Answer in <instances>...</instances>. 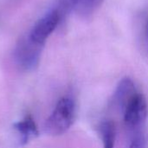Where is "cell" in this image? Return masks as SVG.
<instances>
[{
	"mask_svg": "<svg viewBox=\"0 0 148 148\" xmlns=\"http://www.w3.org/2000/svg\"><path fill=\"white\" fill-rule=\"evenodd\" d=\"M129 148H146V140L142 134H138L134 138Z\"/></svg>",
	"mask_w": 148,
	"mask_h": 148,
	"instance_id": "obj_9",
	"label": "cell"
},
{
	"mask_svg": "<svg viewBox=\"0 0 148 148\" xmlns=\"http://www.w3.org/2000/svg\"><path fill=\"white\" fill-rule=\"evenodd\" d=\"M75 112V108L72 99L69 97L60 99L44 124V132L51 136L65 134L73 124Z\"/></svg>",
	"mask_w": 148,
	"mask_h": 148,
	"instance_id": "obj_1",
	"label": "cell"
},
{
	"mask_svg": "<svg viewBox=\"0 0 148 148\" xmlns=\"http://www.w3.org/2000/svg\"><path fill=\"white\" fill-rule=\"evenodd\" d=\"M60 19L61 15L56 9L49 10L36 22L29 36L36 42L44 45L48 37L57 27Z\"/></svg>",
	"mask_w": 148,
	"mask_h": 148,
	"instance_id": "obj_4",
	"label": "cell"
},
{
	"mask_svg": "<svg viewBox=\"0 0 148 148\" xmlns=\"http://www.w3.org/2000/svg\"><path fill=\"white\" fill-rule=\"evenodd\" d=\"M148 108L145 96L137 92L122 111L125 124L131 129L141 127L147 117Z\"/></svg>",
	"mask_w": 148,
	"mask_h": 148,
	"instance_id": "obj_3",
	"label": "cell"
},
{
	"mask_svg": "<svg viewBox=\"0 0 148 148\" xmlns=\"http://www.w3.org/2000/svg\"><path fill=\"white\" fill-rule=\"evenodd\" d=\"M13 127L20 136V145L27 144L31 139L38 135L36 125L30 116H26L23 120L15 123Z\"/></svg>",
	"mask_w": 148,
	"mask_h": 148,
	"instance_id": "obj_6",
	"label": "cell"
},
{
	"mask_svg": "<svg viewBox=\"0 0 148 148\" xmlns=\"http://www.w3.org/2000/svg\"><path fill=\"white\" fill-rule=\"evenodd\" d=\"M99 134L101 135L103 148H114L116 128L112 121H104L99 126Z\"/></svg>",
	"mask_w": 148,
	"mask_h": 148,
	"instance_id": "obj_7",
	"label": "cell"
},
{
	"mask_svg": "<svg viewBox=\"0 0 148 148\" xmlns=\"http://www.w3.org/2000/svg\"><path fill=\"white\" fill-rule=\"evenodd\" d=\"M43 46L33 41L29 35L21 37L14 50L15 61L18 67L26 71L35 69L38 66Z\"/></svg>",
	"mask_w": 148,
	"mask_h": 148,
	"instance_id": "obj_2",
	"label": "cell"
},
{
	"mask_svg": "<svg viewBox=\"0 0 148 148\" xmlns=\"http://www.w3.org/2000/svg\"><path fill=\"white\" fill-rule=\"evenodd\" d=\"M78 0H56V10L61 15V17L73 10H75Z\"/></svg>",
	"mask_w": 148,
	"mask_h": 148,
	"instance_id": "obj_8",
	"label": "cell"
},
{
	"mask_svg": "<svg viewBox=\"0 0 148 148\" xmlns=\"http://www.w3.org/2000/svg\"><path fill=\"white\" fill-rule=\"evenodd\" d=\"M144 43H145V48L148 54V17L147 19V22L145 24V29H144Z\"/></svg>",
	"mask_w": 148,
	"mask_h": 148,
	"instance_id": "obj_10",
	"label": "cell"
},
{
	"mask_svg": "<svg viewBox=\"0 0 148 148\" xmlns=\"http://www.w3.org/2000/svg\"><path fill=\"white\" fill-rule=\"evenodd\" d=\"M137 93L134 82L129 77H125L120 81L114 94V104L122 112L127 102Z\"/></svg>",
	"mask_w": 148,
	"mask_h": 148,
	"instance_id": "obj_5",
	"label": "cell"
}]
</instances>
